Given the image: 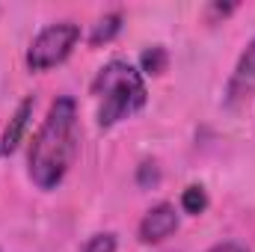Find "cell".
Wrapping results in <instances>:
<instances>
[{"label": "cell", "mask_w": 255, "mask_h": 252, "mask_svg": "<svg viewBox=\"0 0 255 252\" xmlns=\"http://www.w3.org/2000/svg\"><path fill=\"white\" fill-rule=\"evenodd\" d=\"M211 12H217V15H229V12H235V6L229 3V6H220V3H214L211 6Z\"/></svg>", "instance_id": "cell-13"}, {"label": "cell", "mask_w": 255, "mask_h": 252, "mask_svg": "<svg viewBox=\"0 0 255 252\" xmlns=\"http://www.w3.org/2000/svg\"><path fill=\"white\" fill-rule=\"evenodd\" d=\"M92 92L101 101L98 104L101 127H113L116 122L139 113L148 101V89H145L139 68L130 65L128 60H110L107 65H101L92 80Z\"/></svg>", "instance_id": "cell-2"}, {"label": "cell", "mask_w": 255, "mask_h": 252, "mask_svg": "<svg viewBox=\"0 0 255 252\" xmlns=\"http://www.w3.org/2000/svg\"><path fill=\"white\" fill-rule=\"evenodd\" d=\"M169 65V54L163 45H148L142 54H139V74H163Z\"/></svg>", "instance_id": "cell-8"}, {"label": "cell", "mask_w": 255, "mask_h": 252, "mask_svg": "<svg viewBox=\"0 0 255 252\" xmlns=\"http://www.w3.org/2000/svg\"><path fill=\"white\" fill-rule=\"evenodd\" d=\"M157 181H160L157 163H154V160H142V163H139V172H136V184H139V187H154Z\"/></svg>", "instance_id": "cell-11"}, {"label": "cell", "mask_w": 255, "mask_h": 252, "mask_svg": "<svg viewBox=\"0 0 255 252\" xmlns=\"http://www.w3.org/2000/svg\"><path fill=\"white\" fill-rule=\"evenodd\" d=\"M33 107H36V98H33V95H27V98L15 107V113H12L9 125H6L3 136H0V154H12V151L21 145L24 130L30 127V119H33Z\"/></svg>", "instance_id": "cell-6"}, {"label": "cell", "mask_w": 255, "mask_h": 252, "mask_svg": "<svg viewBox=\"0 0 255 252\" xmlns=\"http://www.w3.org/2000/svg\"><path fill=\"white\" fill-rule=\"evenodd\" d=\"M122 21H125V15L122 12H107L104 18H98L95 24H92V30H89V45H107V42H113L119 33H122Z\"/></svg>", "instance_id": "cell-7"}, {"label": "cell", "mask_w": 255, "mask_h": 252, "mask_svg": "<svg viewBox=\"0 0 255 252\" xmlns=\"http://www.w3.org/2000/svg\"><path fill=\"white\" fill-rule=\"evenodd\" d=\"M250 95H255V36L244 48V54L238 57V65L226 83V107H238Z\"/></svg>", "instance_id": "cell-5"}, {"label": "cell", "mask_w": 255, "mask_h": 252, "mask_svg": "<svg viewBox=\"0 0 255 252\" xmlns=\"http://www.w3.org/2000/svg\"><path fill=\"white\" fill-rule=\"evenodd\" d=\"M116 247H119V238L113 232H95L86 238L80 252H116Z\"/></svg>", "instance_id": "cell-10"}, {"label": "cell", "mask_w": 255, "mask_h": 252, "mask_svg": "<svg viewBox=\"0 0 255 252\" xmlns=\"http://www.w3.org/2000/svg\"><path fill=\"white\" fill-rule=\"evenodd\" d=\"M208 252H250V250H247V247H241V244H235V241H226V244L211 247Z\"/></svg>", "instance_id": "cell-12"}, {"label": "cell", "mask_w": 255, "mask_h": 252, "mask_svg": "<svg viewBox=\"0 0 255 252\" xmlns=\"http://www.w3.org/2000/svg\"><path fill=\"white\" fill-rule=\"evenodd\" d=\"M178 226H181L178 208H175L172 202H157L154 208H148V211L142 214L136 235H139L142 244H160V241H166L169 235H175Z\"/></svg>", "instance_id": "cell-4"}, {"label": "cell", "mask_w": 255, "mask_h": 252, "mask_svg": "<svg viewBox=\"0 0 255 252\" xmlns=\"http://www.w3.org/2000/svg\"><path fill=\"white\" fill-rule=\"evenodd\" d=\"M77 101L71 95H60L33 136L27 154L30 181L39 190H57L77 157Z\"/></svg>", "instance_id": "cell-1"}, {"label": "cell", "mask_w": 255, "mask_h": 252, "mask_svg": "<svg viewBox=\"0 0 255 252\" xmlns=\"http://www.w3.org/2000/svg\"><path fill=\"white\" fill-rule=\"evenodd\" d=\"M181 211L190 214V217H199V214L208 211V193H205L202 184H190V187H184V193H181Z\"/></svg>", "instance_id": "cell-9"}, {"label": "cell", "mask_w": 255, "mask_h": 252, "mask_svg": "<svg viewBox=\"0 0 255 252\" xmlns=\"http://www.w3.org/2000/svg\"><path fill=\"white\" fill-rule=\"evenodd\" d=\"M80 42V24L74 21H54L36 33V39L27 48V68L30 71H48L54 65L65 63Z\"/></svg>", "instance_id": "cell-3"}]
</instances>
